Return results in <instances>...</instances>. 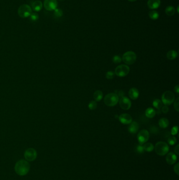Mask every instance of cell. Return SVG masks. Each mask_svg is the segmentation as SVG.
Returning <instances> with one entry per match:
<instances>
[{
  "mask_svg": "<svg viewBox=\"0 0 179 180\" xmlns=\"http://www.w3.org/2000/svg\"><path fill=\"white\" fill-rule=\"evenodd\" d=\"M30 164L26 160H21L15 165V171L16 174L20 176H24L29 172Z\"/></svg>",
  "mask_w": 179,
  "mask_h": 180,
  "instance_id": "1",
  "label": "cell"
},
{
  "mask_svg": "<svg viewBox=\"0 0 179 180\" xmlns=\"http://www.w3.org/2000/svg\"><path fill=\"white\" fill-rule=\"evenodd\" d=\"M121 60L127 65H132L136 61L137 56L133 51H128L124 53Z\"/></svg>",
  "mask_w": 179,
  "mask_h": 180,
  "instance_id": "4",
  "label": "cell"
},
{
  "mask_svg": "<svg viewBox=\"0 0 179 180\" xmlns=\"http://www.w3.org/2000/svg\"><path fill=\"white\" fill-rule=\"evenodd\" d=\"M143 147L144 150L148 152H152L154 150V148L153 144L151 143H146L143 144Z\"/></svg>",
  "mask_w": 179,
  "mask_h": 180,
  "instance_id": "23",
  "label": "cell"
},
{
  "mask_svg": "<svg viewBox=\"0 0 179 180\" xmlns=\"http://www.w3.org/2000/svg\"><path fill=\"white\" fill-rule=\"evenodd\" d=\"M136 151H137L138 153H140V154H142L143 153V152H144V149H143V145H138L136 147Z\"/></svg>",
  "mask_w": 179,
  "mask_h": 180,
  "instance_id": "32",
  "label": "cell"
},
{
  "mask_svg": "<svg viewBox=\"0 0 179 180\" xmlns=\"http://www.w3.org/2000/svg\"><path fill=\"white\" fill-rule=\"evenodd\" d=\"M175 101L174 102V108L176 110V111L179 112V98L176 99V100H174Z\"/></svg>",
  "mask_w": 179,
  "mask_h": 180,
  "instance_id": "33",
  "label": "cell"
},
{
  "mask_svg": "<svg viewBox=\"0 0 179 180\" xmlns=\"http://www.w3.org/2000/svg\"><path fill=\"white\" fill-rule=\"evenodd\" d=\"M169 125V121L166 118H160L159 121V125L160 127L162 128H168Z\"/></svg>",
  "mask_w": 179,
  "mask_h": 180,
  "instance_id": "19",
  "label": "cell"
},
{
  "mask_svg": "<svg viewBox=\"0 0 179 180\" xmlns=\"http://www.w3.org/2000/svg\"><path fill=\"white\" fill-rule=\"evenodd\" d=\"M119 98L115 93H110L105 96L104 103L109 107H112L117 104Z\"/></svg>",
  "mask_w": 179,
  "mask_h": 180,
  "instance_id": "3",
  "label": "cell"
},
{
  "mask_svg": "<svg viewBox=\"0 0 179 180\" xmlns=\"http://www.w3.org/2000/svg\"><path fill=\"white\" fill-rule=\"evenodd\" d=\"M18 14L22 18L29 17L32 13V8L27 4L21 5L18 9Z\"/></svg>",
  "mask_w": 179,
  "mask_h": 180,
  "instance_id": "6",
  "label": "cell"
},
{
  "mask_svg": "<svg viewBox=\"0 0 179 180\" xmlns=\"http://www.w3.org/2000/svg\"><path fill=\"white\" fill-rule=\"evenodd\" d=\"M119 103L121 108L124 110H128L131 106V102L129 98L126 96H122L119 100Z\"/></svg>",
  "mask_w": 179,
  "mask_h": 180,
  "instance_id": "11",
  "label": "cell"
},
{
  "mask_svg": "<svg viewBox=\"0 0 179 180\" xmlns=\"http://www.w3.org/2000/svg\"><path fill=\"white\" fill-rule=\"evenodd\" d=\"M149 17L152 20H157L159 17V13H158V12L153 10V11H151L149 12Z\"/></svg>",
  "mask_w": 179,
  "mask_h": 180,
  "instance_id": "25",
  "label": "cell"
},
{
  "mask_svg": "<svg viewBox=\"0 0 179 180\" xmlns=\"http://www.w3.org/2000/svg\"><path fill=\"white\" fill-rule=\"evenodd\" d=\"M176 9H177V13H179V5L178 6V7H177V8H176Z\"/></svg>",
  "mask_w": 179,
  "mask_h": 180,
  "instance_id": "40",
  "label": "cell"
},
{
  "mask_svg": "<svg viewBox=\"0 0 179 180\" xmlns=\"http://www.w3.org/2000/svg\"><path fill=\"white\" fill-rule=\"evenodd\" d=\"M93 97L95 101H100L103 98V93L100 90H97L94 92Z\"/></svg>",
  "mask_w": 179,
  "mask_h": 180,
  "instance_id": "20",
  "label": "cell"
},
{
  "mask_svg": "<svg viewBox=\"0 0 179 180\" xmlns=\"http://www.w3.org/2000/svg\"><path fill=\"white\" fill-rule=\"evenodd\" d=\"M178 56V52L174 50H170L166 54V57L169 60H173Z\"/></svg>",
  "mask_w": 179,
  "mask_h": 180,
  "instance_id": "21",
  "label": "cell"
},
{
  "mask_svg": "<svg viewBox=\"0 0 179 180\" xmlns=\"http://www.w3.org/2000/svg\"><path fill=\"white\" fill-rule=\"evenodd\" d=\"M58 3L57 0H44V7L49 11H54L57 8Z\"/></svg>",
  "mask_w": 179,
  "mask_h": 180,
  "instance_id": "10",
  "label": "cell"
},
{
  "mask_svg": "<svg viewBox=\"0 0 179 180\" xmlns=\"http://www.w3.org/2000/svg\"><path fill=\"white\" fill-rule=\"evenodd\" d=\"M174 171L178 175L179 174V164L176 163L174 167Z\"/></svg>",
  "mask_w": 179,
  "mask_h": 180,
  "instance_id": "36",
  "label": "cell"
},
{
  "mask_svg": "<svg viewBox=\"0 0 179 180\" xmlns=\"http://www.w3.org/2000/svg\"><path fill=\"white\" fill-rule=\"evenodd\" d=\"M174 91L176 93H179V85H176V86L174 88Z\"/></svg>",
  "mask_w": 179,
  "mask_h": 180,
  "instance_id": "39",
  "label": "cell"
},
{
  "mask_svg": "<svg viewBox=\"0 0 179 180\" xmlns=\"http://www.w3.org/2000/svg\"><path fill=\"white\" fill-rule=\"evenodd\" d=\"M29 20L32 22H36L39 19V15L36 12L32 13L29 17Z\"/></svg>",
  "mask_w": 179,
  "mask_h": 180,
  "instance_id": "26",
  "label": "cell"
},
{
  "mask_svg": "<svg viewBox=\"0 0 179 180\" xmlns=\"http://www.w3.org/2000/svg\"><path fill=\"white\" fill-rule=\"evenodd\" d=\"M177 161V156L173 152H170L166 155V161L167 163L169 165H173L175 164Z\"/></svg>",
  "mask_w": 179,
  "mask_h": 180,
  "instance_id": "13",
  "label": "cell"
},
{
  "mask_svg": "<svg viewBox=\"0 0 179 180\" xmlns=\"http://www.w3.org/2000/svg\"><path fill=\"white\" fill-rule=\"evenodd\" d=\"M162 102L165 105H170L172 104L175 100V95L173 92L167 91L163 93L162 96Z\"/></svg>",
  "mask_w": 179,
  "mask_h": 180,
  "instance_id": "5",
  "label": "cell"
},
{
  "mask_svg": "<svg viewBox=\"0 0 179 180\" xmlns=\"http://www.w3.org/2000/svg\"><path fill=\"white\" fill-rule=\"evenodd\" d=\"M178 132V126H173L171 131V133L172 135H176Z\"/></svg>",
  "mask_w": 179,
  "mask_h": 180,
  "instance_id": "34",
  "label": "cell"
},
{
  "mask_svg": "<svg viewBox=\"0 0 179 180\" xmlns=\"http://www.w3.org/2000/svg\"><path fill=\"white\" fill-rule=\"evenodd\" d=\"M118 96V97L119 98V97H122V96H124V92H123V91H122V90H120V91H116V93H115Z\"/></svg>",
  "mask_w": 179,
  "mask_h": 180,
  "instance_id": "37",
  "label": "cell"
},
{
  "mask_svg": "<svg viewBox=\"0 0 179 180\" xmlns=\"http://www.w3.org/2000/svg\"><path fill=\"white\" fill-rule=\"evenodd\" d=\"M162 101L159 99H155L153 101V103H152L153 106L158 110H160L161 108L162 107Z\"/></svg>",
  "mask_w": 179,
  "mask_h": 180,
  "instance_id": "24",
  "label": "cell"
},
{
  "mask_svg": "<svg viewBox=\"0 0 179 180\" xmlns=\"http://www.w3.org/2000/svg\"><path fill=\"white\" fill-rule=\"evenodd\" d=\"M119 121L123 124H130L132 122V118L129 114L124 113L121 114L119 118Z\"/></svg>",
  "mask_w": 179,
  "mask_h": 180,
  "instance_id": "12",
  "label": "cell"
},
{
  "mask_svg": "<svg viewBox=\"0 0 179 180\" xmlns=\"http://www.w3.org/2000/svg\"><path fill=\"white\" fill-rule=\"evenodd\" d=\"M32 7L33 10H34L35 12H39L42 9V2L39 0H36L33 3Z\"/></svg>",
  "mask_w": 179,
  "mask_h": 180,
  "instance_id": "17",
  "label": "cell"
},
{
  "mask_svg": "<svg viewBox=\"0 0 179 180\" xmlns=\"http://www.w3.org/2000/svg\"><path fill=\"white\" fill-rule=\"evenodd\" d=\"M121 61H122V60H121V58L120 57V56H114L113 57V58H112V61L115 64L120 63L121 62Z\"/></svg>",
  "mask_w": 179,
  "mask_h": 180,
  "instance_id": "31",
  "label": "cell"
},
{
  "mask_svg": "<svg viewBox=\"0 0 179 180\" xmlns=\"http://www.w3.org/2000/svg\"><path fill=\"white\" fill-rule=\"evenodd\" d=\"M176 142H177L176 139V137H173V136L170 137H169V138H168V143H169L170 145H174V144H176Z\"/></svg>",
  "mask_w": 179,
  "mask_h": 180,
  "instance_id": "29",
  "label": "cell"
},
{
  "mask_svg": "<svg viewBox=\"0 0 179 180\" xmlns=\"http://www.w3.org/2000/svg\"><path fill=\"white\" fill-rule=\"evenodd\" d=\"M130 72V68L127 65L122 64L120 66H118L115 69L114 74L116 76L122 78L127 76Z\"/></svg>",
  "mask_w": 179,
  "mask_h": 180,
  "instance_id": "7",
  "label": "cell"
},
{
  "mask_svg": "<svg viewBox=\"0 0 179 180\" xmlns=\"http://www.w3.org/2000/svg\"><path fill=\"white\" fill-rule=\"evenodd\" d=\"M149 139V132L146 130H142L140 131L137 135L138 141L140 145L146 143Z\"/></svg>",
  "mask_w": 179,
  "mask_h": 180,
  "instance_id": "8",
  "label": "cell"
},
{
  "mask_svg": "<svg viewBox=\"0 0 179 180\" xmlns=\"http://www.w3.org/2000/svg\"><path fill=\"white\" fill-rule=\"evenodd\" d=\"M37 156L36 150L33 148H29L27 149L24 153V157L26 161L32 162L35 160Z\"/></svg>",
  "mask_w": 179,
  "mask_h": 180,
  "instance_id": "9",
  "label": "cell"
},
{
  "mask_svg": "<svg viewBox=\"0 0 179 180\" xmlns=\"http://www.w3.org/2000/svg\"><path fill=\"white\" fill-rule=\"evenodd\" d=\"M114 75H115L114 72L112 71H108L106 74V79L108 80H111V79H114Z\"/></svg>",
  "mask_w": 179,
  "mask_h": 180,
  "instance_id": "30",
  "label": "cell"
},
{
  "mask_svg": "<svg viewBox=\"0 0 179 180\" xmlns=\"http://www.w3.org/2000/svg\"><path fill=\"white\" fill-rule=\"evenodd\" d=\"M60 1H62V0H60Z\"/></svg>",
  "mask_w": 179,
  "mask_h": 180,
  "instance_id": "42",
  "label": "cell"
},
{
  "mask_svg": "<svg viewBox=\"0 0 179 180\" xmlns=\"http://www.w3.org/2000/svg\"><path fill=\"white\" fill-rule=\"evenodd\" d=\"M139 124L137 122H132L128 127V131L131 134H136L139 130Z\"/></svg>",
  "mask_w": 179,
  "mask_h": 180,
  "instance_id": "15",
  "label": "cell"
},
{
  "mask_svg": "<svg viewBox=\"0 0 179 180\" xmlns=\"http://www.w3.org/2000/svg\"><path fill=\"white\" fill-rule=\"evenodd\" d=\"M148 6L152 10L158 9L161 4L160 0H149L148 1Z\"/></svg>",
  "mask_w": 179,
  "mask_h": 180,
  "instance_id": "14",
  "label": "cell"
},
{
  "mask_svg": "<svg viewBox=\"0 0 179 180\" xmlns=\"http://www.w3.org/2000/svg\"><path fill=\"white\" fill-rule=\"evenodd\" d=\"M54 15L56 17H61L63 15V11L60 9H56L55 10H54Z\"/></svg>",
  "mask_w": 179,
  "mask_h": 180,
  "instance_id": "28",
  "label": "cell"
},
{
  "mask_svg": "<svg viewBox=\"0 0 179 180\" xmlns=\"http://www.w3.org/2000/svg\"><path fill=\"white\" fill-rule=\"evenodd\" d=\"M128 1L130 2H134V1H136L137 0H128Z\"/></svg>",
  "mask_w": 179,
  "mask_h": 180,
  "instance_id": "41",
  "label": "cell"
},
{
  "mask_svg": "<svg viewBox=\"0 0 179 180\" xmlns=\"http://www.w3.org/2000/svg\"><path fill=\"white\" fill-rule=\"evenodd\" d=\"M97 107V102L95 101H91L88 104V108L90 110H94Z\"/></svg>",
  "mask_w": 179,
  "mask_h": 180,
  "instance_id": "27",
  "label": "cell"
},
{
  "mask_svg": "<svg viewBox=\"0 0 179 180\" xmlns=\"http://www.w3.org/2000/svg\"><path fill=\"white\" fill-rule=\"evenodd\" d=\"M156 114V112L152 108H147L145 111L146 116L149 118H154Z\"/></svg>",
  "mask_w": 179,
  "mask_h": 180,
  "instance_id": "18",
  "label": "cell"
},
{
  "mask_svg": "<svg viewBox=\"0 0 179 180\" xmlns=\"http://www.w3.org/2000/svg\"><path fill=\"white\" fill-rule=\"evenodd\" d=\"M174 151H175V153L177 155H179V145H177L176 146L175 148H174Z\"/></svg>",
  "mask_w": 179,
  "mask_h": 180,
  "instance_id": "38",
  "label": "cell"
},
{
  "mask_svg": "<svg viewBox=\"0 0 179 180\" xmlns=\"http://www.w3.org/2000/svg\"><path fill=\"white\" fill-rule=\"evenodd\" d=\"M128 94H129V98L134 100L137 99L139 96V92L138 90L135 88H130V90L128 92Z\"/></svg>",
  "mask_w": 179,
  "mask_h": 180,
  "instance_id": "16",
  "label": "cell"
},
{
  "mask_svg": "<svg viewBox=\"0 0 179 180\" xmlns=\"http://www.w3.org/2000/svg\"><path fill=\"white\" fill-rule=\"evenodd\" d=\"M176 10L175 8L172 6H169V7H166V10H165V12L167 15L171 17L173 16L174 14H175Z\"/></svg>",
  "mask_w": 179,
  "mask_h": 180,
  "instance_id": "22",
  "label": "cell"
},
{
  "mask_svg": "<svg viewBox=\"0 0 179 180\" xmlns=\"http://www.w3.org/2000/svg\"><path fill=\"white\" fill-rule=\"evenodd\" d=\"M154 149L156 154L160 156L165 155L169 151V147L168 144L166 142L162 141L156 143Z\"/></svg>",
  "mask_w": 179,
  "mask_h": 180,
  "instance_id": "2",
  "label": "cell"
},
{
  "mask_svg": "<svg viewBox=\"0 0 179 180\" xmlns=\"http://www.w3.org/2000/svg\"><path fill=\"white\" fill-rule=\"evenodd\" d=\"M169 111V108L167 106V105H164L161 108V111L164 114L167 113Z\"/></svg>",
  "mask_w": 179,
  "mask_h": 180,
  "instance_id": "35",
  "label": "cell"
}]
</instances>
